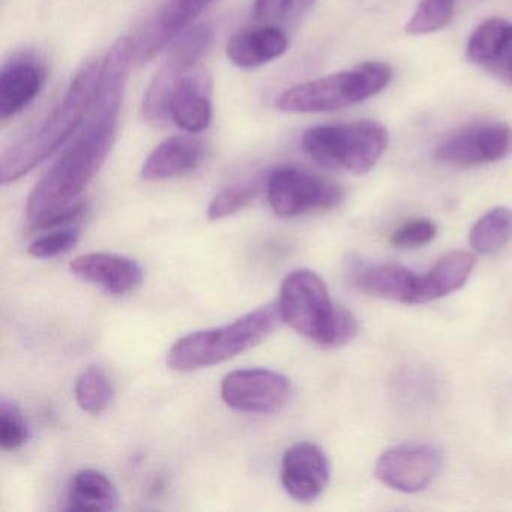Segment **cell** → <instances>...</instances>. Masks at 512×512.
I'll return each mask as SVG.
<instances>
[{"instance_id": "cell-15", "label": "cell", "mask_w": 512, "mask_h": 512, "mask_svg": "<svg viewBox=\"0 0 512 512\" xmlns=\"http://www.w3.org/2000/svg\"><path fill=\"white\" fill-rule=\"evenodd\" d=\"M214 0H169L160 13L134 40L137 62H146L166 49Z\"/></svg>"}, {"instance_id": "cell-26", "label": "cell", "mask_w": 512, "mask_h": 512, "mask_svg": "<svg viewBox=\"0 0 512 512\" xmlns=\"http://www.w3.org/2000/svg\"><path fill=\"white\" fill-rule=\"evenodd\" d=\"M259 193V182L247 181L230 185L212 200L208 208L209 220H223L250 205Z\"/></svg>"}, {"instance_id": "cell-27", "label": "cell", "mask_w": 512, "mask_h": 512, "mask_svg": "<svg viewBox=\"0 0 512 512\" xmlns=\"http://www.w3.org/2000/svg\"><path fill=\"white\" fill-rule=\"evenodd\" d=\"M28 440V425L19 407L8 401L0 400V445L7 451L22 448Z\"/></svg>"}, {"instance_id": "cell-16", "label": "cell", "mask_w": 512, "mask_h": 512, "mask_svg": "<svg viewBox=\"0 0 512 512\" xmlns=\"http://www.w3.org/2000/svg\"><path fill=\"white\" fill-rule=\"evenodd\" d=\"M70 271L80 280L121 296L140 286L143 269L130 257L112 253H88L70 263Z\"/></svg>"}, {"instance_id": "cell-25", "label": "cell", "mask_w": 512, "mask_h": 512, "mask_svg": "<svg viewBox=\"0 0 512 512\" xmlns=\"http://www.w3.org/2000/svg\"><path fill=\"white\" fill-rule=\"evenodd\" d=\"M455 0H421L406 25V34L428 35L442 31L452 22Z\"/></svg>"}, {"instance_id": "cell-24", "label": "cell", "mask_w": 512, "mask_h": 512, "mask_svg": "<svg viewBox=\"0 0 512 512\" xmlns=\"http://www.w3.org/2000/svg\"><path fill=\"white\" fill-rule=\"evenodd\" d=\"M115 389L101 368L92 367L80 374L76 383V400L89 415H100L112 404Z\"/></svg>"}, {"instance_id": "cell-8", "label": "cell", "mask_w": 512, "mask_h": 512, "mask_svg": "<svg viewBox=\"0 0 512 512\" xmlns=\"http://www.w3.org/2000/svg\"><path fill=\"white\" fill-rule=\"evenodd\" d=\"M211 43L212 31L208 26H197L176 38L169 59L152 80L143 100V116L149 124L163 125L169 121L176 80L188 67L197 65Z\"/></svg>"}, {"instance_id": "cell-18", "label": "cell", "mask_w": 512, "mask_h": 512, "mask_svg": "<svg viewBox=\"0 0 512 512\" xmlns=\"http://www.w3.org/2000/svg\"><path fill=\"white\" fill-rule=\"evenodd\" d=\"M289 40L281 29L268 25L248 29L230 38L226 47L227 59L239 68L262 67L287 52Z\"/></svg>"}, {"instance_id": "cell-9", "label": "cell", "mask_w": 512, "mask_h": 512, "mask_svg": "<svg viewBox=\"0 0 512 512\" xmlns=\"http://www.w3.org/2000/svg\"><path fill=\"white\" fill-rule=\"evenodd\" d=\"M221 397L239 412L275 413L289 400L290 382L284 374L268 368L236 370L221 382Z\"/></svg>"}, {"instance_id": "cell-14", "label": "cell", "mask_w": 512, "mask_h": 512, "mask_svg": "<svg viewBox=\"0 0 512 512\" xmlns=\"http://www.w3.org/2000/svg\"><path fill=\"white\" fill-rule=\"evenodd\" d=\"M325 452L311 442H299L287 449L281 463L284 490L299 502H311L325 491L329 482Z\"/></svg>"}, {"instance_id": "cell-1", "label": "cell", "mask_w": 512, "mask_h": 512, "mask_svg": "<svg viewBox=\"0 0 512 512\" xmlns=\"http://www.w3.org/2000/svg\"><path fill=\"white\" fill-rule=\"evenodd\" d=\"M134 59V38H119L107 53L97 95L82 128L29 194L26 217L31 226L76 205L77 197L106 163L116 142L128 71Z\"/></svg>"}, {"instance_id": "cell-4", "label": "cell", "mask_w": 512, "mask_h": 512, "mask_svg": "<svg viewBox=\"0 0 512 512\" xmlns=\"http://www.w3.org/2000/svg\"><path fill=\"white\" fill-rule=\"evenodd\" d=\"M283 322L277 302L250 311L220 328L179 338L167 356L172 370L187 373L227 361L265 340Z\"/></svg>"}, {"instance_id": "cell-23", "label": "cell", "mask_w": 512, "mask_h": 512, "mask_svg": "<svg viewBox=\"0 0 512 512\" xmlns=\"http://www.w3.org/2000/svg\"><path fill=\"white\" fill-rule=\"evenodd\" d=\"M512 239V211L494 208L485 212L469 233L470 247L479 254H494Z\"/></svg>"}, {"instance_id": "cell-6", "label": "cell", "mask_w": 512, "mask_h": 512, "mask_svg": "<svg viewBox=\"0 0 512 512\" xmlns=\"http://www.w3.org/2000/svg\"><path fill=\"white\" fill-rule=\"evenodd\" d=\"M389 134L373 121L320 125L302 136V149L320 166L353 175L370 172L388 148Z\"/></svg>"}, {"instance_id": "cell-28", "label": "cell", "mask_w": 512, "mask_h": 512, "mask_svg": "<svg viewBox=\"0 0 512 512\" xmlns=\"http://www.w3.org/2000/svg\"><path fill=\"white\" fill-rule=\"evenodd\" d=\"M80 230L77 227H59L53 229L49 235L41 236L35 239L29 245L28 253L35 259H53V257L62 256L68 253L74 245L79 242Z\"/></svg>"}, {"instance_id": "cell-7", "label": "cell", "mask_w": 512, "mask_h": 512, "mask_svg": "<svg viewBox=\"0 0 512 512\" xmlns=\"http://www.w3.org/2000/svg\"><path fill=\"white\" fill-rule=\"evenodd\" d=\"M266 191L272 212L280 218L329 211L343 202V191L337 184L298 167H280L272 172Z\"/></svg>"}, {"instance_id": "cell-29", "label": "cell", "mask_w": 512, "mask_h": 512, "mask_svg": "<svg viewBox=\"0 0 512 512\" xmlns=\"http://www.w3.org/2000/svg\"><path fill=\"white\" fill-rule=\"evenodd\" d=\"M437 235V227L433 221L412 220L401 226L394 235L391 236V244L398 248H418L430 244Z\"/></svg>"}, {"instance_id": "cell-2", "label": "cell", "mask_w": 512, "mask_h": 512, "mask_svg": "<svg viewBox=\"0 0 512 512\" xmlns=\"http://www.w3.org/2000/svg\"><path fill=\"white\" fill-rule=\"evenodd\" d=\"M98 61L82 68L55 109L0 158V178L4 184L19 181L58 152L82 127L97 95L101 79Z\"/></svg>"}, {"instance_id": "cell-10", "label": "cell", "mask_w": 512, "mask_h": 512, "mask_svg": "<svg viewBox=\"0 0 512 512\" xmlns=\"http://www.w3.org/2000/svg\"><path fill=\"white\" fill-rule=\"evenodd\" d=\"M512 154V128L502 122L472 125L437 146L436 160L446 166L496 163Z\"/></svg>"}, {"instance_id": "cell-3", "label": "cell", "mask_w": 512, "mask_h": 512, "mask_svg": "<svg viewBox=\"0 0 512 512\" xmlns=\"http://www.w3.org/2000/svg\"><path fill=\"white\" fill-rule=\"evenodd\" d=\"M277 304L283 322L325 349L346 346L358 334L356 317L335 307L328 287L310 269H296L284 278Z\"/></svg>"}, {"instance_id": "cell-21", "label": "cell", "mask_w": 512, "mask_h": 512, "mask_svg": "<svg viewBox=\"0 0 512 512\" xmlns=\"http://www.w3.org/2000/svg\"><path fill=\"white\" fill-rule=\"evenodd\" d=\"M512 52V23L505 19L485 20L470 35L467 56L473 64L497 71Z\"/></svg>"}, {"instance_id": "cell-17", "label": "cell", "mask_w": 512, "mask_h": 512, "mask_svg": "<svg viewBox=\"0 0 512 512\" xmlns=\"http://www.w3.org/2000/svg\"><path fill=\"white\" fill-rule=\"evenodd\" d=\"M205 157L202 143L193 137L175 136L164 140L143 164V181L155 182L179 178L194 172Z\"/></svg>"}, {"instance_id": "cell-19", "label": "cell", "mask_w": 512, "mask_h": 512, "mask_svg": "<svg viewBox=\"0 0 512 512\" xmlns=\"http://www.w3.org/2000/svg\"><path fill=\"white\" fill-rule=\"evenodd\" d=\"M419 277L398 265H377L359 269L355 274L356 289L374 298L400 304H418Z\"/></svg>"}, {"instance_id": "cell-11", "label": "cell", "mask_w": 512, "mask_h": 512, "mask_svg": "<svg viewBox=\"0 0 512 512\" xmlns=\"http://www.w3.org/2000/svg\"><path fill=\"white\" fill-rule=\"evenodd\" d=\"M439 451L430 445H400L380 455L376 463L377 479L401 493L425 490L440 470Z\"/></svg>"}, {"instance_id": "cell-30", "label": "cell", "mask_w": 512, "mask_h": 512, "mask_svg": "<svg viewBox=\"0 0 512 512\" xmlns=\"http://www.w3.org/2000/svg\"><path fill=\"white\" fill-rule=\"evenodd\" d=\"M286 5L287 14L290 16H299L304 14L305 11L310 10L313 7L316 0H283Z\"/></svg>"}, {"instance_id": "cell-13", "label": "cell", "mask_w": 512, "mask_h": 512, "mask_svg": "<svg viewBox=\"0 0 512 512\" xmlns=\"http://www.w3.org/2000/svg\"><path fill=\"white\" fill-rule=\"evenodd\" d=\"M211 74L200 67H188L176 80L170 98V119L187 133L205 131L212 121Z\"/></svg>"}, {"instance_id": "cell-31", "label": "cell", "mask_w": 512, "mask_h": 512, "mask_svg": "<svg viewBox=\"0 0 512 512\" xmlns=\"http://www.w3.org/2000/svg\"><path fill=\"white\" fill-rule=\"evenodd\" d=\"M496 73L502 74L505 82L512 86V52L511 55L506 58V61L500 65L499 70H497Z\"/></svg>"}, {"instance_id": "cell-12", "label": "cell", "mask_w": 512, "mask_h": 512, "mask_svg": "<svg viewBox=\"0 0 512 512\" xmlns=\"http://www.w3.org/2000/svg\"><path fill=\"white\" fill-rule=\"evenodd\" d=\"M47 67L32 53H20L0 70V119L14 118L40 95L46 85Z\"/></svg>"}, {"instance_id": "cell-20", "label": "cell", "mask_w": 512, "mask_h": 512, "mask_svg": "<svg viewBox=\"0 0 512 512\" xmlns=\"http://www.w3.org/2000/svg\"><path fill=\"white\" fill-rule=\"evenodd\" d=\"M475 257L467 251L446 254L430 271L419 277L418 304L436 301L457 292L469 280Z\"/></svg>"}, {"instance_id": "cell-22", "label": "cell", "mask_w": 512, "mask_h": 512, "mask_svg": "<svg viewBox=\"0 0 512 512\" xmlns=\"http://www.w3.org/2000/svg\"><path fill=\"white\" fill-rule=\"evenodd\" d=\"M119 496L113 482L94 469L80 470L74 475L68 493V508L73 511H113Z\"/></svg>"}, {"instance_id": "cell-5", "label": "cell", "mask_w": 512, "mask_h": 512, "mask_svg": "<svg viewBox=\"0 0 512 512\" xmlns=\"http://www.w3.org/2000/svg\"><path fill=\"white\" fill-rule=\"evenodd\" d=\"M391 77V68L383 62H365L352 70L293 86L278 95L275 107L286 113L337 112L379 94Z\"/></svg>"}]
</instances>
